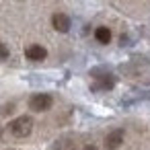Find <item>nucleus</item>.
Segmentation results:
<instances>
[{"instance_id": "5", "label": "nucleus", "mask_w": 150, "mask_h": 150, "mask_svg": "<svg viewBox=\"0 0 150 150\" xmlns=\"http://www.w3.org/2000/svg\"><path fill=\"white\" fill-rule=\"evenodd\" d=\"M25 56H27L31 62H41V60H45L47 50H45L43 45H29V47L25 50Z\"/></svg>"}, {"instance_id": "9", "label": "nucleus", "mask_w": 150, "mask_h": 150, "mask_svg": "<svg viewBox=\"0 0 150 150\" xmlns=\"http://www.w3.org/2000/svg\"><path fill=\"white\" fill-rule=\"evenodd\" d=\"M6 58H8V47L0 41V60H6Z\"/></svg>"}, {"instance_id": "3", "label": "nucleus", "mask_w": 150, "mask_h": 150, "mask_svg": "<svg viewBox=\"0 0 150 150\" xmlns=\"http://www.w3.org/2000/svg\"><path fill=\"white\" fill-rule=\"evenodd\" d=\"M123 144V129H113L105 136V148L107 150H117Z\"/></svg>"}, {"instance_id": "1", "label": "nucleus", "mask_w": 150, "mask_h": 150, "mask_svg": "<svg viewBox=\"0 0 150 150\" xmlns=\"http://www.w3.org/2000/svg\"><path fill=\"white\" fill-rule=\"evenodd\" d=\"M6 129L11 132L13 138H27V136L33 132V119H31L29 115H21V117L13 119Z\"/></svg>"}, {"instance_id": "8", "label": "nucleus", "mask_w": 150, "mask_h": 150, "mask_svg": "<svg viewBox=\"0 0 150 150\" xmlns=\"http://www.w3.org/2000/svg\"><path fill=\"white\" fill-rule=\"evenodd\" d=\"M95 37H97L99 43H109V41H111V31H109L107 27H97Z\"/></svg>"}, {"instance_id": "4", "label": "nucleus", "mask_w": 150, "mask_h": 150, "mask_svg": "<svg viewBox=\"0 0 150 150\" xmlns=\"http://www.w3.org/2000/svg\"><path fill=\"white\" fill-rule=\"evenodd\" d=\"M52 25H54V29L60 31V33H68V31H70V19H68V15H64V13H56V15L52 17Z\"/></svg>"}, {"instance_id": "11", "label": "nucleus", "mask_w": 150, "mask_h": 150, "mask_svg": "<svg viewBox=\"0 0 150 150\" xmlns=\"http://www.w3.org/2000/svg\"><path fill=\"white\" fill-rule=\"evenodd\" d=\"M8 150H17V148H8Z\"/></svg>"}, {"instance_id": "10", "label": "nucleus", "mask_w": 150, "mask_h": 150, "mask_svg": "<svg viewBox=\"0 0 150 150\" xmlns=\"http://www.w3.org/2000/svg\"><path fill=\"white\" fill-rule=\"evenodd\" d=\"M82 150H97V148H95V146H93V144H88V146H84V148H82Z\"/></svg>"}, {"instance_id": "2", "label": "nucleus", "mask_w": 150, "mask_h": 150, "mask_svg": "<svg viewBox=\"0 0 150 150\" xmlns=\"http://www.w3.org/2000/svg\"><path fill=\"white\" fill-rule=\"evenodd\" d=\"M52 105H54V99L47 93H37L29 99V109H33V111H47Z\"/></svg>"}, {"instance_id": "6", "label": "nucleus", "mask_w": 150, "mask_h": 150, "mask_svg": "<svg viewBox=\"0 0 150 150\" xmlns=\"http://www.w3.org/2000/svg\"><path fill=\"white\" fill-rule=\"evenodd\" d=\"M113 86H115V78H113L111 74L99 76V78H97V82L93 84V88H95V91H109V88H113Z\"/></svg>"}, {"instance_id": "7", "label": "nucleus", "mask_w": 150, "mask_h": 150, "mask_svg": "<svg viewBox=\"0 0 150 150\" xmlns=\"http://www.w3.org/2000/svg\"><path fill=\"white\" fill-rule=\"evenodd\" d=\"M54 150H76V142L72 138H60L54 144Z\"/></svg>"}]
</instances>
